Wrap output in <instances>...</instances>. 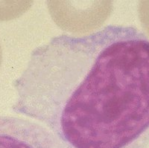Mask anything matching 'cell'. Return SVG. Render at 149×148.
Masks as SVG:
<instances>
[{
	"mask_svg": "<svg viewBox=\"0 0 149 148\" xmlns=\"http://www.w3.org/2000/svg\"><path fill=\"white\" fill-rule=\"evenodd\" d=\"M139 19L149 35V1H141L138 6Z\"/></svg>",
	"mask_w": 149,
	"mask_h": 148,
	"instance_id": "cell-4",
	"label": "cell"
},
{
	"mask_svg": "<svg viewBox=\"0 0 149 148\" xmlns=\"http://www.w3.org/2000/svg\"><path fill=\"white\" fill-rule=\"evenodd\" d=\"M32 2L26 1L22 2H12L9 1L6 5H3L5 2H3L2 5H0V20H8L11 19L16 18L25 12V10H28L30 7V5Z\"/></svg>",
	"mask_w": 149,
	"mask_h": 148,
	"instance_id": "cell-3",
	"label": "cell"
},
{
	"mask_svg": "<svg viewBox=\"0 0 149 148\" xmlns=\"http://www.w3.org/2000/svg\"><path fill=\"white\" fill-rule=\"evenodd\" d=\"M14 87L13 110L65 148H143L149 140V40L135 28L54 37L33 51Z\"/></svg>",
	"mask_w": 149,
	"mask_h": 148,
	"instance_id": "cell-1",
	"label": "cell"
},
{
	"mask_svg": "<svg viewBox=\"0 0 149 148\" xmlns=\"http://www.w3.org/2000/svg\"><path fill=\"white\" fill-rule=\"evenodd\" d=\"M2 51L1 45H0V67H1V64H2Z\"/></svg>",
	"mask_w": 149,
	"mask_h": 148,
	"instance_id": "cell-5",
	"label": "cell"
},
{
	"mask_svg": "<svg viewBox=\"0 0 149 148\" xmlns=\"http://www.w3.org/2000/svg\"><path fill=\"white\" fill-rule=\"evenodd\" d=\"M0 148H65L44 126L0 115Z\"/></svg>",
	"mask_w": 149,
	"mask_h": 148,
	"instance_id": "cell-2",
	"label": "cell"
}]
</instances>
